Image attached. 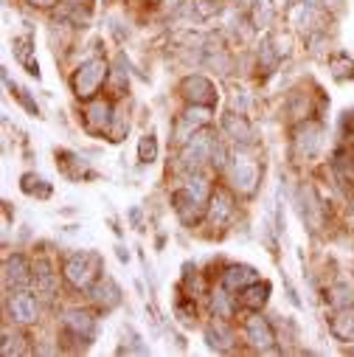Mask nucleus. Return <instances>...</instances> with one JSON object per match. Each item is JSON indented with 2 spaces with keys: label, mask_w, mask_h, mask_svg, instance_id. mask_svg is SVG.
<instances>
[{
  "label": "nucleus",
  "mask_w": 354,
  "mask_h": 357,
  "mask_svg": "<svg viewBox=\"0 0 354 357\" xmlns=\"http://www.w3.org/2000/svg\"><path fill=\"white\" fill-rule=\"evenodd\" d=\"M99 273H102V259H99V253L82 250V253L68 256V262H65V279H68V284H73L76 290H91V287L99 282Z\"/></svg>",
  "instance_id": "1"
},
{
  "label": "nucleus",
  "mask_w": 354,
  "mask_h": 357,
  "mask_svg": "<svg viewBox=\"0 0 354 357\" xmlns=\"http://www.w3.org/2000/svg\"><path fill=\"white\" fill-rule=\"evenodd\" d=\"M321 138H324V129L318 121H306L295 129V138H292V161L304 163V161H313L321 149Z\"/></svg>",
  "instance_id": "2"
},
{
  "label": "nucleus",
  "mask_w": 354,
  "mask_h": 357,
  "mask_svg": "<svg viewBox=\"0 0 354 357\" xmlns=\"http://www.w3.org/2000/svg\"><path fill=\"white\" fill-rule=\"evenodd\" d=\"M107 79V62L104 60H91V62H84L76 76H73V93L79 99H91L99 87L104 84Z\"/></svg>",
  "instance_id": "3"
},
{
  "label": "nucleus",
  "mask_w": 354,
  "mask_h": 357,
  "mask_svg": "<svg viewBox=\"0 0 354 357\" xmlns=\"http://www.w3.org/2000/svg\"><path fill=\"white\" fill-rule=\"evenodd\" d=\"M211 147H214V138L208 136L205 129L203 132H194V136L186 141L183 152H180V166L189 169V172L197 169L200 163H205L211 158Z\"/></svg>",
  "instance_id": "4"
},
{
  "label": "nucleus",
  "mask_w": 354,
  "mask_h": 357,
  "mask_svg": "<svg viewBox=\"0 0 354 357\" xmlns=\"http://www.w3.org/2000/svg\"><path fill=\"white\" fill-rule=\"evenodd\" d=\"M180 93H183L192 104H205V107H211V104L216 102V87H214V82L205 79V76H200V73L186 76V79L180 82Z\"/></svg>",
  "instance_id": "5"
},
{
  "label": "nucleus",
  "mask_w": 354,
  "mask_h": 357,
  "mask_svg": "<svg viewBox=\"0 0 354 357\" xmlns=\"http://www.w3.org/2000/svg\"><path fill=\"white\" fill-rule=\"evenodd\" d=\"M245 335H248L250 346H253V349H259V351H270V349H273V343H276V332H273V327H270L268 321H264L261 315L248 318V324H245Z\"/></svg>",
  "instance_id": "6"
},
{
  "label": "nucleus",
  "mask_w": 354,
  "mask_h": 357,
  "mask_svg": "<svg viewBox=\"0 0 354 357\" xmlns=\"http://www.w3.org/2000/svg\"><path fill=\"white\" fill-rule=\"evenodd\" d=\"M298 211H301V219L309 226V231L321 228V203H318V194L313 186L298 189Z\"/></svg>",
  "instance_id": "7"
},
{
  "label": "nucleus",
  "mask_w": 354,
  "mask_h": 357,
  "mask_svg": "<svg viewBox=\"0 0 354 357\" xmlns=\"http://www.w3.org/2000/svg\"><path fill=\"white\" fill-rule=\"evenodd\" d=\"M231 177H234V186H236L242 194H253V192H256V183H259V166H256V161H250V158H236Z\"/></svg>",
  "instance_id": "8"
},
{
  "label": "nucleus",
  "mask_w": 354,
  "mask_h": 357,
  "mask_svg": "<svg viewBox=\"0 0 354 357\" xmlns=\"http://www.w3.org/2000/svg\"><path fill=\"white\" fill-rule=\"evenodd\" d=\"M205 121H208V107H205V104L189 107V110L180 116V121H177V141H183V144H186Z\"/></svg>",
  "instance_id": "9"
},
{
  "label": "nucleus",
  "mask_w": 354,
  "mask_h": 357,
  "mask_svg": "<svg viewBox=\"0 0 354 357\" xmlns=\"http://www.w3.org/2000/svg\"><path fill=\"white\" fill-rule=\"evenodd\" d=\"M65 329L79 338V340H93L96 335V321L91 312H82V309H71L68 315H65Z\"/></svg>",
  "instance_id": "10"
},
{
  "label": "nucleus",
  "mask_w": 354,
  "mask_h": 357,
  "mask_svg": "<svg viewBox=\"0 0 354 357\" xmlns=\"http://www.w3.org/2000/svg\"><path fill=\"white\" fill-rule=\"evenodd\" d=\"M171 205H174V211H177V214H180V219H183V222H194V219L200 217V211H203L205 200H200L197 194H192V192L183 186L180 192H174Z\"/></svg>",
  "instance_id": "11"
},
{
  "label": "nucleus",
  "mask_w": 354,
  "mask_h": 357,
  "mask_svg": "<svg viewBox=\"0 0 354 357\" xmlns=\"http://www.w3.org/2000/svg\"><path fill=\"white\" fill-rule=\"evenodd\" d=\"M9 312H12V318L20 321V324H34L39 309H37L34 295H28V293H12L9 295Z\"/></svg>",
  "instance_id": "12"
},
{
  "label": "nucleus",
  "mask_w": 354,
  "mask_h": 357,
  "mask_svg": "<svg viewBox=\"0 0 354 357\" xmlns=\"http://www.w3.org/2000/svg\"><path fill=\"white\" fill-rule=\"evenodd\" d=\"M231 217H234V200H231V194L228 192H216L211 197V208H208L211 226L214 228H223V226H228V222H231Z\"/></svg>",
  "instance_id": "13"
},
{
  "label": "nucleus",
  "mask_w": 354,
  "mask_h": 357,
  "mask_svg": "<svg viewBox=\"0 0 354 357\" xmlns=\"http://www.w3.org/2000/svg\"><path fill=\"white\" fill-rule=\"evenodd\" d=\"M223 129L228 132V138H234V141H236V144H242V147L253 144V127L248 124V118H245V116L228 113V116L223 118Z\"/></svg>",
  "instance_id": "14"
},
{
  "label": "nucleus",
  "mask_w": 354,
  "mask_h": 357,
  "mask_svg": "<svg viewBox=\"0 0 354 357\" xmlns=\"http://www.w3.org/2000/svg\"><path fill=\"white\" fill-rule=\"evenodd\" d=\"M253 282H259V276H256V271H253L250 264H231L228 271H225V276H223V287H228L234 293L245 290Z\"/></svg>",
  "instance_id": "15"
},
{
  "label": "nucleus",
  "mask_w": 354,
  "mask_h": 357,
  "mask_svg": "<svg viewBox=\"0 0 354 357\" xmlns=\"http://www.w3.org/2000/svg\"><path fill=\"white\" fill-rule=\"evenodd\" d=\"M332 335L337 340H354V306H335V315H332Z\"/></svg>",
  "instance_id": "16"
},
{
  "label": "nucleus",
  "mask_w": 354,
  "mask_h": 357,
  "mask_svg": "<svg viewBox=\"0 0 354 357\" xmlns=\"http://www.w3.org/2000/svg\"><path fill=\"white\" fill-rule=\"evenodd\" d=\"M28 273H34L31 267H28V262H26V256H9L6 259V267H3V279H6V284L9 287H23V284H28Z\"/></svg>",
  "instance_id": "17"
},
{
  "label": "nucleus",
  "mask_w": 354,
  "mask_h": 357,
  "mask_svg": "<svg viewBox=\"0 0 354 357\" xmlns=\"http://www.w3.org/2000/svg\"><path fill=\"white\" fill-rule=\"evenodd\" d=\"M84 121H87V127H91L93 132H107L110 124H113V107H110L107 102H93V104H87Z\"/></svg>",
  "instance_id": "18"
},
{
  "label": "nucleus",
  "mask_w": 354,
  "mask_h": 357,
  "mask_svg": "<svg viewBox=\"0 0 354 357\" xmlns=\"http://www.w3.org/2000/svg\"><path fill=\"white\" fill-rule=\"evenodd\" d=\"M205 340H208V346L216 349V351H228L236 338H234L231 327L225 324V318H219V321H214V324L205 329Z\"/></svg>",
  "instance_id": "19"
},
{
  "label": "nucleus",
  "mask_w": 354,
  "mask_h": 357,
  "mask_svg": "<svg viewBox=\"0 0 354 357\" xmlns=\"http://www.w3.org/2000/svg\"><path fill=\"white\" fill-rule=\"evenodd\" d=\"M91 295H93V301H96L99 306H104V309H110V306H115V304L121 301V290H118V284H115L110 276H102V279L91 287Z\"/></svg>",
  "instance_id": "20"
},
{
  "label": "nucleus",
  "mask_w": 354,
  "mask_h": 357,
  "mask_svg": "<svg viewBox=\"0 0 354 357\" xmlns=\"http://www.w3.org/2000/svg\"><path fill=\"white\" fill-rule=\"evenodd\" d=\"M270 298V284L268 282H253L242 290V306L248 309H261Z\"/></svg>",
  "instance_id": "21"
},
{
  "label": "nucleus",
  "mask_w": 354,
  "mask_h": 357,
  "mask_svg": "<svg viewBox=\"0 0 354 357\" xmlns=\"http://www.w3.org/2000/svg\"><path fill=\"white\" fill-rule=\"evenodd\" d=\"M34 282H37V290H42L46 295H51V293H54V287H57V276H54L51 264H48L46 259H39V262L34 264Z\"/></svg>",
  "instance_id": "22"
},
{
  "label": "nucleus",
  "mask_w": 354,
  "mask_h": 357,
  "mask_svg": "<svg viewBox=\"0 0 354 357\" xmlns=\"http://www.w3.org/2000/svg\"><path fill=\"white\" fill-rule=\"evenodd\" d=\"M279 60H281V51H273V42H270V37H264V42H261V51H259V73H273L276 71V65H279Z\"/></svg>",
  "instance_id": "23"
},
{
  "label": "nucleus",
  "mask_w": 354,
  "mask_h": 357,
  "mask_svg": "<svg viewBox=\"0 0 354 357\" xmlns=\"http://www.w3.org/2000/svg\"><path fill=\"white\" fill-rule=\"evenodd\" d=\"M211 312H214L216 318H231L234 315V301L228 295V287L225 290H216L211 295Z\"/></svg>",
  "instance_id": "24"
},
{
  "label": "nucleus",
  "mask_w": 354,
  "mask_h": 357,
  "mask_svg": "<svg viewBox=\"0 0 354 357\" xmlns=\"http://www.w3.org/2000/svg\"><path fill=\"white\" fill-rule=\"evenodd\" d=\"M23 192L26 194H31V197H42V200H46L48 194H51V186L46 183V181H42V177H37V174H23Z\"/></svg>",
  "instance_id": "25"
},
{
  "label": "nucleus",
  "mask_w": 354,
  "mask_h": 357,
  "mask_svg": "<svg viewBox=\"0 0 354 357\" xmlns=\"http://www.w3.org/2000/svg\"><path fill=\"white\" fill-rule=\"evenodd\" d=\"M15 54H17V62L28 68V73H37V65L31 62V37H15Z\"/></svg>",
  "instance_id": "26"
},
{
  "label": "nucleus",
  "mask_w": 354,
  "mask_h": 357,
  "mask_svg": "<svg viewBox=\"0 0 354 357\" xmlns=\"http://www.w3.org/2000/svg\"><path fill=\"white\" fill-rule=\"evenodd\" d=\"M335 174H337V181L340 183H354V158H346V155H337L335 163H332Z\"/></svg>",
  "instance_id": "27"
},
{
  "label": "nucleus",
  "mask_w": 354,
  "mask_h": 357,
  "mask_svg": "<svg viewBox=\"0 0 354 357\" xmlns=\"http://www.w3.org/2000/svg\"><path fill=\"white\" fill-rule=\"evenodd\" d=\"M192 15L197 20H208V17L219 15V3L216 0H192Z\"/></svg>",
  "instance_id": "28"
},
{
  "label": "nucleus",
  "mask_w": 354,
  "mask_h": 357,
  "mask_svg": "<svg viewBox=\"0 0 354 357\" xmlns=\"http://www.w3.org/2000/svg\"><path fill=\"white\" fill-rule=\"evenodd\" d=\"M155 158H158V141H155V136L149 132V136H144L141 144H138V161L141 163H152Z\"/></svg>",
  "instance_id": "29"
},
{
  "label": "nucleus",
  "mask_w": 354,
  "mask_h": 357,
  "mask_svg": "<svg viewBox=\"0 0 354 357\" xmlns=\"http://www.w3.org/2000/svg\"><path fill=\"white\" fill-rule=\"evenodd\" d=\"M332 73H335V79H346V76H354V62L346 57V54H337V57H332Z\"/></svg>",
  "instance_id": "30"
},
{
  "label": "nucleus",
  "mask_w": 354,
  "mask_h": 357,
  "mask_svg": "<svg viewBox=\"0 0 354 357\" xmlns=\"http://www.w3.org/2000/svg\"><path fill=\"white\" fill-rule=\"evenodd\" d=\"M174 309H177V315H180L183 324H192L194 321V301L192 298H180Z\"/></svg>",
  "instance_id": "31"
},
{
  "label": "nucleus",
  "mask_w": 354,
  "mask_h": 357,
  "mask_svg": "<svg viewBox=\"0 0 354 357\" xmlns=\"http://www.w3.org/2000/svg\"><path fill=\"white\" fill-rule=\"evenodd\" d=\"M225 158H228V149L219 144V141H214V147H211V163H214L216 169H223V166H225Z\"/></svg>",
  "instance_id": "32"
},
{
  "label": "nucleus",
  "mask_w": 354,
  "mask_h": 357,
  "mask_svg": "<svg viewBox=\"0 0 354 357\" xmlns=\"http://www.w3.org/2000/svg\"><path fill=\"white\" fill-rule=\"evenodd\" d=\"M346 293H348L346 287H335V295H332V301H335V306H346V304H351Z\"/></svg>",
  "instance_id": "33"
},
{
  "label": "nucleus",
  "mask_w": 354,
  "mask_h": 357,
  "mask_svg": "<svg viewBox=\"0 0 354 357\" xmlns=\"http://www.w3.org/2000/svg\"><path fill=\"white\" fill-rule=\"evenodd\" d=\"M129 222L136 226L138 231H144V214H141V208H129Z\"/></svg>",
  "instance_id": "34"
},
{
  "label": "nucleus",
  "mask_w": 354,
  "mask_h": 357,
  "mask_svg": "<svg viewBox=\"0 0 354 357\" xmlns=\"http://www.w3.org/2000/svg\"><path fill=\"white\" fill-rule=\"evenodd\" d=\"M31 3H34V6H54L57 0H31Z\"/></svg>",
  "instance_id": "35"
},
{
  "label": "nucleus",
  "mask_w": 354,
  "mask_h": 357,
  "mask_svg": "<svg viewBox=\"0 0 354 357\" xmlns=\"http://www.w3.org/2000/svg\"><path fill=\"white\" fill-rule=\"evenodd\" d=\"M118 259H121V262H127V259H129V253H127L124 248H118Z\"/></svg>",
  "instance_id": "36"
},
{
  "label": "nucleus",
  "mask_w": 354,
  "mask_h": 357,
  "mask_svg": "<svg viewBox=\"0 0 354 357\" xmlns=\"http://www.w3.org/2000/svg\"><path fill=\"white\" fill-rule=\"evenodd\" d=\"M236 3H242V6H253L256 0H236Z\"/></svg>",
  "instance_id": "37"
}]
</instances>
